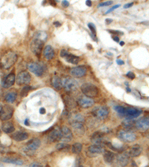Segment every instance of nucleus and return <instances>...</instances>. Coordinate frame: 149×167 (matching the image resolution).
<instances>
[{
  "label": "nucleus",
  "mask_w": 149,
  "mask_h": 167,
  "mask_svg": "<svg viewBox=\"0 0 149 167\" xmlns=\"http://www.w3.org/2000/svg\"><path fill=\"white\" fill-rule=\"evenodd\" d=\"M68 54V52L66 51L65 50H63V51H61L60 52V57H66V56Z\"/></svg>",
  "instance_id": "37"
},
{
  "label": "nucleus",
  "mask_w": 149,
  "mask_h": 167,
  "mask_svg": "<svg viewBox=\"0 0 149 167\" xmlns=\"http://www.w3.org/2000/svg\"><path fill=\"white\" fill-rule=\"evenodd\" d=\"M82 144L80 143H76L72 146V152L75 154H78L81 152L82 150Z\"/></svg>",
  "instance_id": "31"
},
{
  "label": "nucleus",
  "mask_w": 149,
  "mask_h": 167,
  "mask_svg": "<svg viewBox=\"0 0 149 167\" xmlns=\"http://www.w3.org/2000/svg\"><path fill=\"white\" fill-rule=\"evenodd\" d=\"M78 103L81 107L86 108L91 107L94 104V100L90 97H88L87 96H83L78 99Z\"/></svg>",
  "instance_id": "17"
},
{
  "label": "nucleus",
  "mask_w": 149,
  "mask_h": 167,
  "mask_svg": "<svg viewBox=\"0 0 149 167\" xmlns=\"http://www.w3.org/2000/svg\"><path fill=\"white\" fill-rule=\"evenodd\" d=\"M119 7H120V5H119H119H115V6H113V7H112V8H110L108 11H107V12H106L105 13H106V14H108V13H110V12H112L113 11H114L115 9L118 8Z\"/></svg>",
  "instance_id": "34"
},
{
  "label": "nucleus",
  "mask_w": 149,
  "mask_h": 167,
  "mask_svg": "<svg viewBox=\"0 0 149 167\" xmlns=\"http://www.w3.org/2000/svg\"><path fill=\"white\" fill-rule=\"evenodd\" d=\"M93 114L97 118L101 119V120H104L108 116L109 111L107 107H104V106L95 107L93 111Z\"/></svg>",
  "instance_id": "10"
},
{
  "label": "nucleus",
  "mask_w": 149,
  "mask_h": 167,
  "mask_svg": "<svg viewBox=\"0 0 149 167\" xmlns=\"http://www.w3.org/2000/svg\"><path fill=\"white\" fill-rule=\"evenodd\" d=\"M29 167H42V166H41L40 165L37 164V163H32V164H31V166Z\"/></svg>",
  "instance_id": "40"
},
{
  "label": "nucleus",
  "mask_w": 149,
  "mask_h": 167,
  "mask_svg": "<svg viewBox=\"0 0 149 167\" xmlns=\"http://www.w3.org/2000/svg\"><path fill=\"white\" fill-rule=\"evenodd\" d=\"M113 3V2H110V1H108V2H102L101 4H99V7H102V6H108V5H110L111 4Z\"/></svg>",
  "instance_id": "35"
},
{
  "label": "nucleus",
  "mask_w": 149,
  "mask_h": 167,
  "mask_svg": "<svg viewBox=\"0 0 149 167\" xmlns=\"http://www.w3.org/2000/svg\"><path fill=\"white\" fill-rule=\"evenodd\" d=\"M16 83L18 85H27L31 81V75L27 71L20 72L16 79Z\"/></svg>",
  "instance_id": "12"
},
{
  "label": "nucleus",
  "mask_w": 149,
  "mask_h": 167,
  "mask_svg": "<svg viewBox=\"0 0 149 167\" xmlns=\"http://www.w3.org/2000/svg\"><path fill=\"white\" fill-rule=\"evenodd\" d=\"M28 135L27 133L25 131H18L13 134V135H12V138L14 141L18 142L26 141L28 138Z\"/></svg>",
  "instance_id": "20"
},
{
  "label": "nucleus",
  "mask_w": 149,
  "mask_h": 167,
  "mask_svg": "<svg viewBox=\"0 0 149 167\" xmlns=\"http://www.w3.org/2000/svg\"><path fill=\"white\" fill-rule=\"evenodd\" d=\"M81 91L83 94L88 97H95L98 94V89L95 85L91 83H84L82 85Z\"/></svg>",
  "instance_id": "3"
},
{
  "label": "nucleus",
  "mask_w": 149,
  "mask_h": 167,
  "mask_svg": "<svg viewBox=\"0 0 149 167\" xmlns=\"http://www.w3.org/2000/svg\"><path fill=\"white\" fill-rule=\"evenodd\" d=\"M0 167H3V166H2V165L1 163H0Z\"/></svg>",
  "instance_id": "48"
},
{
  "label": "nucleus",
  "mask_w": 149,
  "mask_h": 167,
  "mask_svg": "<svg viewBox=\"0 0 149 167\" xmlns=\"http://www.w3.org/2000/svg\"><path fill=\"white\" fill-rule=\"evenodd\" d=\"M127 77H128L129 78H130V79H134V78H135V75H134V74L133 72L129 71V72L127 74Z\"/></svg>",
  "instance_id": "36"
},
{
  "label": "nucleus",
  "mask_w": 149,
  "mask_h": 167,
  "mask_svg": "<svg viewBox=\"0 0 149 167\" xmlns=\"http://www.w3.org/2000/svg\"><path fill=\"white\" fill-rule=\"evenodd\" d=\"M15 79H16V77H15V74L14 73L8 74V76L5 77L4 80L2 81V86L5 89L10 88L11 86H12L14 85Z\"/></svg>",
  "instance_id": "18"
},
{
  "label": "nucleus",
  "mask_w": 149,
  "mask_h": 167,
  "mask_svg": "<svg viewBox=\"0 0 149 167\" xmlns=\"http://www.w3.org/2000/svg\"><path fill=\"white\" fill-rule=\"evenodd\" d=\"M52 85L55 89L60 90L63 86V82L60 79V77L57 76H54L52 79Z\"/></svg>",
  "instance_id": "26"
},
{
  "label": "nucleus",
  "mask_w": 149,
  "mask_h": 167,
  "mask_svg": "<svg viewBox=\"0 0 149 167\" xmlns=\"http://www.w3.org/2000/svg\"><path fill=\"white\" fill-rule=\"evenodd\" d=\"M40 146V141L39 139H32L31 141L28 143L26 147L25 148V151L26 153H32L35 152Z\"/></svg>",
  "instance_id": "13"
},
{
  "label": "nucleus",
  "mask_w": 149,
  "mask_h": 167,
  "mask_svg": "<svg viewBox=\"0 0 149 167\" xmlns=\"http://www.w3.org/2000/svg\"><path fill=\"white\" fill-rule=\"evenodd\" d=\"M43 42L44 41L40 39L35 38L31 44V49L35 54L38 55L40 53L42 49L43 48Z\"/></svg>",
  "instance_id": "11"
},
{
  "label": "nucleus",
  "mask_w": 149,
  "mask_h": 167,
  "mask_svg": "<svg viewBox=\"0 0 149 167\" xmlns=\"http://www.w3.org/2000/svg\"><path fill=\"white\" fill-rule=\"evenodd\" d=\"M115 110L121 115L127 117H130V118L137 117L142 113V111L140 109H138L136 108H131V107L125 108V107L120 106V105L116 106Z\"/></svg>",
  "instance_id": "1"
},
{
  "label": "nucleus",
  "mask_w": 149,
  "mask_h": 167,
  "mask_svg": "<svg viewBox=\"0 0 149 167\" xmlns=\"http://www.w3.org/2000/svg\"><path fill=\"white\" fill-rule=\"evenodd\" d=\"M17 60V56L16 54L12 51L8 52L7 53H5L2 58V60H1V63L2 65L3 66V68H11V66H13L14 63H16Z\"/></svg>",
  "instance_id": "2"
},
{
  "label": "nucleus",
  "mask_w": 149,
  "mask_h": 167,
  "mask_svg": "<svg viewBox=\"0 0 149 167\" xmlns=\"http://www.w3.org/2000/svg\"><path fill=\"white\" fill-rule=\"evenodd\" d=\"M109 32H110V33H112V34H122L121 32H119V31H113V30H110Z\"/></svg>",
  "instance_id": "39"
},
{
  "label": "nucleus",
  "mask_w": 149,
  "mask_h": 167,
  "mask_svg": "<svg viewBox=\"0 0 149 167\" xmlns=\"http://www.w3.org/2000/svg\"><path fill=\"white\" fill-rule=\"evenodd\" d=\"M65 58H66V60H67L68 63H70L74 65L78 64L80 61V58L78 57L75 56L72 53H68V54L66 56Z\"/></svg>",
  "instance_id": "29"
},
{
  "label": "nucleus",
  "mask_w": 149,
  "mask_h": 167,
  "mask_svg": "<svg viewBox=\"0 0 149 167\" xmlns=\"http://www.w3.org/2000/svg\"><path fill=\"white\" fill-rule=\"evenodd\" d=\"M63 87L67 91H74L78 89V84L72 78H66L63 81Z\"/></svg>",
  "instance_id": "6"
},
{
  "label": "nucleus",
  "mask_w": 149,
  "mask_h": 167,
  "mask_svg": "<svg viewBox=\"0 0 149 167\" xmlns=\"http://www.w3.org/2000/svg\"><path fill=\"white\" fill-rule=\"evenodd\" d=\"M113 39L115 41H116V42H119V37H117V36H113Z\"/></svg>",
  "instance_id": "44"
},
{
  "label": "nucleus",
  "mask_w": 149,
  "mask_h": 167,
  "mask_svg": "<svg viewBox=\"0 0 149 167\" xmlns=\"http://www.w3.org/2000/svg\"><path fill=\"white\" fill-rule=\"evenodd\" d=\"M130 155L128 153L124 152L119 155H116L113 165L115 167H124L126 166L129 162Z\"/></svg>",
  "instance_id": "4"
},
{
  "label": "nucleus",
  "mask_w": 149,
  "mask_h": 167,
  "mask_svg": "<svg viewBox=\"0 0 149 167\" xmlns=\"http://www.w3.org/2000/svg\"><path fill=\"white\" fill-rule=\"evenodd\" d=\"M104 134L101 131H97L92 136V141L94 143V144L101 145V143L103 140Z\"/></svg>",
  "instance_id": "27"
},
{
  "label": "nucleus",
  "mask_w": 149,
  "mask_h": 167,
  "mask_svg": "<svg viewBox=\"0 0 149 167\" xmlns=\"http://www.w3.org/2000/svg\"><path fill=\"white\" fill-rule=\"evenodd\" d=\"M70 74L75 77H82L87 74V68L83 65L74 67L70 70Z\"/></svg>",
  "instance_id": "15"
},
{
  "label": "nucleus",
  "mask_w": 149,
  "mask_h": 167,
  "mask_svg": "<svg viewBox=\"0 0 149 167\" xmlns=\"http://www.w3.org/2000/svg\"><path fill=\"white\" fill-rule=\"evenodd\" d=\"M61 135V131L58 128L54 129L48 135V140L49 142H56L60 141Z\"/></svg>",
  "instance_id": "19"
},
{
  "label": "nucleus",
  "mask_w": 149,
  "mask_h": 167,
  "mask_svg": "<svg viewBox=\"0 0 149 167\" xmlns=\"http://www.w3.org/2000/svg\"><path fill=\"white\" fill-rule=\"evenodd\" d=\"M0 132H1V131H0Z\"/></svg>",
  "instance_id": "49"
},
{
  "label": "nucleus",
  "mask_w": 149,
  "mask_h": 167,
  "mask_svg": "<svg viewBox=\"0 0 149 167\" xmlns=\"http://www.w3.org/2000/svg\"><path fill=\"white\" fill-rule=\"evenodd\" d=\"M124 42H120V45H124Z\"/></svg>",
  "instance_id": "46"
},
{
  "label": "nucleus",
  "mask_w": 149,
  "mask_h": 167,
  "mask_svg": "<svg viewBox=\"0 0 149 167\" xmlns=\"http://www.w3.org/2000/svg\"><path fill=\"white\" fill-rule=\"evenodd\" d=\"M28 70L37 77H41L44 73V68L42 65L37 63H30L28 64Z\"/></svg>",
  "instance_id": "7"
},
{
  "label": "nucleus",
  "mask_w": 149,
  "mask_h": 167,
  "mask_svg": "<svg viewBox=\"0 0 149 167\" xmlns=\"http://www.w3.org/2000/svg\"><path fill=\"white\" fill-rule=\"evenodd\" d=\"M16 96L17 94L16 92H9L5 96V101L8 103H14L16 99Z\"/></svg>",
  "instance_id": "30"
},
{
  "label": "nucleus",
  "mask_w": 149,
  "mask_h": 167,
  "mask_svg": "<svg viewBox=\"0 0 149 167\" xmlns=\"http://www.w3.org/2000/svg\"><path fill=\"white\" fill-rule=\"evenodd\" d=\"M104 152V147L98 144H93L90 146L87 149V154L90 157H95Z\"/></svg>",
  "instance_id": "9"
},
{
  "label": "nucleus",
  "mask_w": 149,
  "mask_h": 167,
  "mask_svg": "<svg viewBox=\"0 0 149 167\" xmlns=\"http://www.w3.org/2000/svg\"><path fill=\"white\" fill-rule=\"evenodd\" d=\"M63 5L65 6V7H67V6H69V2H68L67 1H63Z\"/></svg>",
  "instance_id": "43"
},
{
  "label": "nucleus",
  "mask_w": 149,
  "mask_h": 167,
  "mask_svg": "<svg viewBox=\"0 0 149 167\" xmlns=\"http://www.w3.org/2000/svg\"><path fill=\"white\" fill-rule=\"evenodd\" d=\"M1 108H2V105H1V104H0V111H1Z\"/></svg>",
  "instance_id": "47"
},
{
  "label": "nucleus",
  "mask_w": 149,
  "mask_h": 167,
  "mask_svg": "<svg viewBox=\"0 0 149 167\" xmlns=\"http://www.w3.org/2000/svg\"><path fill=\"white\" fill-rule=\"evenodd\" d=\"M14 114V108L9 105H5L0 111V120L6 121L11 118Z\"/></svg>",
  "instance_id": "5"
},
{
  "label": "nucleus",
  "mask_w": 149,
  "mask_h": 167,
  "mask_svg": "<svg viewBox=\"0 0 149 167\" xmlns=\"http://www.w3.org/2000/svg\"><path fill=\"white\" fill-rule=\"evenodd\" d=\"M116 156V155L112 152H110V151L104 152V160L105 163L108 164H113Z\"/></svg>",
  "instance_id": "21"
},
{
  "label": "nucleus",
  "mask_w": 149,
  "mask_h": 167,
  "mask_svg": "<svg viewBox=\"0 0 149 167\" xmlns=\"http://www.w3.org/2000/svg\"><path fill=\"white\" fill-rule=\"evenodd\" d=\"M2 131L6 134L12 133L13 131H14V129H15L13 123L10 121H6L3 123L2 126Z\"/></svg>",
  "instance_id": "24"
},
{
  "label": "nucleus",
  "mask_w": 149,
  "mask_h": 167,
  "mask_svg": "<svg viewBox=\"0 0 149 167\" xmlns=\"http://www.w3.org/2000/svg\"><path fill=\"white\" fill-rule=\"evenodd\" d=\"M43 55L48 60H51L53 59L54 56V51L51 45H46L43 50Z\"/></svg>",
  "instance_id": "22"
},
{
  "label": "nucleus",
  "mask_w": 149,
  "mask_h": 167,
  "mask_svg": "<svg viewBox=\"0 0 149 167\" xmlns=\"http://www.w3.org/2000/svg\"><path fill=\"white\" fill-rule=\"evenodd\" d=\"M30 90H31V87H30V86H26V87H24V88L22 89L21 92H20L21 96H22V97H26L28 94V92L30 91Z\"/></svg>",
  "instance_id": "33"
},
{
  "label": "nucleus",
  "mask_w": 149,
  "mask_h": 167,
  "mask_svg": "<svg viewBox=\"0 0 149 167\" xmlns=\"http://www.w3.org/2000/svg\"><path fill=\"white\" fill-rule=\"evenodd\" d=\"M40 112L41 114H44V113L46 112V110H45L44 108H41L40 110Z\"/></svg>",
  "instance_id": "45"
},
{
  "label": "nucleus",
  "mask_w": 149,
  "mask_h": 167,
  "mask_svg": "<svg viewBox=\"0 0 149 167\" xmlns=\"http://www.w3.org/2000/svg\"><path fill=\"white\" fill-rule=\"evenodd\" d=\"M135 126L141 131H145L149 129V117H143L138 120L135 123Z\"/></svg>",
  "instance_id": "16"
},
{
  "label": "nucleus",
  "mask_w": 149,
  "mask_h": 167,
  "mask_svg": "<svg viewBox=\"0 0 149 167\" xmlns=\"http://www.w3.org/2000/svg\"><path fill=\"white\" fill-rule=\"evenodd\" d=\"M118 137L124 142H134L136 139V136L134 133L128 131H120L118 134Z\"/></svg>",
  "instance_id": "8"
},
{
  "label": "nucleus",
  "mask_w": 149,
  "mask_h": 167,
  "mask_svg": "<svg viewBox=\"0 0 149 167\" xmlns=\"http://www.w3.org/2000/svg\"><path fill=\"white\" fill-rule=\"evenodd\" d=\"M84 122V118L81 114H76L71 117L70 118V123L72 124H75V123H83Z\"/></svg>",
  "instance_id": "25"
},
{
  "label": "nucleus",
  "mask_w": 149,
  "mask_h": 167,
  "mask_svg": "<svg viewBox=\"0 0 149 167\" xmlns=\"http://www.w3.org/2000/svg\"><path fill=\"white\" fill-rule=\"evenodd\" d=\"M142 146H140L139 145H135V146H133L128 154L130 155V157H138L139 154L142 153Z\"/></svg>",
  "instance_id": "23"
},
{
  "label": "nucleus",
  "mask_w": 149,
  "mask_h": 167,
  "mask_svg": "<svg viewBox=\"0 0 149 167\" xmlns=\"http://www.w3.org/2000/svg\"><path fill=\"white\" fill-rule=\"evenodd\" d=\"M88 27H89V28H90V31H91L93 37L94 38L95 40H97V39H96V29H95V25H94L93 24H92V23H89V24H88Z\"/></svg>",
  "instance_id": "32"
},
{
  "label": "nucleus",
  "mask_w": 149,
  "mask_h": 167,
  "mask_svg": "<svg viewBox=\"0 0 149 167\" xmlns=\"http://www.w3.org/2000/svg\"><path fill=\"white\" fill-rule=\"evenodd\" d=\"M116 63H117V64L118 65H122L124 64V62L121 60H116Z\"/></svg>",
  "instance_id": "42"
},
{
  "label": "nucleus",
  "mask_w": 149,
  "mask_h": 167,
  "mask_svg": "<svg viewBox=\"0 0 149 167\" xmlns=\"http://www.w3.org/2000/svg\"><path fill=\"white\" fill-rule=\"evenodd\" d=\"M61 135H60V141H63V143H68L70 142L72 139V133L71 130L64 126L61 129Z\"/></svg>",
  "instance_id": "14"
},
{
  "label": "nucleus",
  "mask_w": 149,
  "mask_h": 167,
  "mask_svg": "<svg viewBox=\"0 0 149 167\" xmlns=\"http://www.w3.org/2000/svg\"><path fill=\"white\" fill-rule=\"evenodd\" d=\"M86 5H87V6L90 7V6L92 5V2H91V1H90V0H87V1H86Z\"/></svg>",
  "instance_id": "41"
},
{
  "label": "nucleus",
  "mask_w": 149,
  "mask_h": 167,
  "mask_svg": "<svg viewBox=\"0 0 149 167\" xmlns=\"http://www.w3.org/2000/svg\"><path fill=\"white\" fill-rule=\"evenodd\" d=\"M133 5H134V3L133 2H131V3H128V4H126L124 6V8H131V6H133Z\"/></svg>",
  "instance_id": "38"
},
{
  "label": "nucleus",
  "mask_w": 149,
  "mask_h": 167,
  "mask_svg": "<svg viewBox=\"0 0 149 167\" xmlns=\"http://www.w3.org/2000/svg\"><path fill=\"white\" fill-rule=\"evenodd\" d=\"M2 160L5 163H12L16 165H22L23 163V160L18 158H14V157H3L2 158Z\"/></svg>",
  "instance_id": "28"
}]
</instances>
